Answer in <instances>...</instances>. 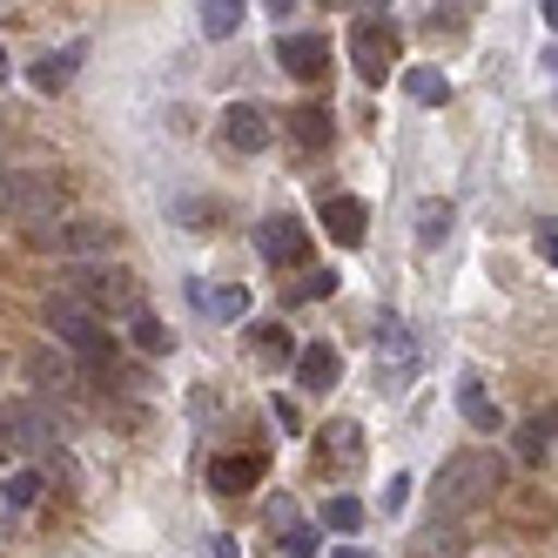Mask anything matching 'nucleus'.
I'll use <instances>...</instances> for the list:
<instances>
[{
	"instance_id": "f257e3e1",
	"label": "nucleus",
	"mask_w": 558,
	"mask_h": 558,
	"mask_svg": "<svg viewBox=\"0 0 558 558\" xmlns=\"http://www.w3.org/2000/svg\"><path fill=\"white\" fill-rule=\"evenodd\" d=\"M48 330H54L74 356H82L88 371H101L108 356H114V337L95 324V310H88V303H74V296H48Z\"/></svg>"
},
{
	"instance_id": "f03ea898",
	"label": "nucleus",
	"mask_w": 558,
	"mask_h": 558,
	"mask_svg": "<svg viewBox=\"0 0 558 558\" xmlns=\"http://www.w3.org/2000/svg\"><path fill=\"white\" fill-rule=\"evenodd\" d=\"M68 203V189L41 169H21V175H0V216H21V222H54Z\"/></svg>"
},
{
	"instance_id": "7ed1b4c3",
	"label": "nucleus",
	"mask_w": 558,
	"mask_h": 558,
	"mask_svg": "<svg viewBox=\"0 0 558 558\" xmlns=\"http://www.w3.org/2000/svg\"><path fill=\"white\" fill-rule=\"evenodd\" d=\"M492 485H498V464H492L485 451H471V458L445 464V477H437V511L458 518V511H471L477 498H492Z\"/></svg>"
},
{
	"instance_id": "20e7f679",
	"label": "nucleus",
	"mask_w": 558,
	"mask_h": 558,
	"mask_svg": "<svg viewBox=\"0 0 558 558\" xmlns=\"http://www.w3.org/2000/svg\"><path fill=\"white\" fill-rule=\"evenodd\" d=\"M350 61H356L364 82H384V74L397 68V27L377 21V14H364V21L350 27Z\"/></svg>"
},
{
	"instance_id": "39448f33",
	"label": "nucleus",
	"mask_w": 558,
	"mask_h": 558,
	"mask_svg": "<svg viewBox=\"0 0 558 558\" xmlns=\"http://www.w3.org/2000/svg\"><path fill=\"white\" fill-rule=\"evenodd\" d=\"M34 250H54V256H101L114 250V229L108 222H61V229H34Z\"/></svg>"
},
{
	"instance_id": "423d86ee",
	"label": "nucleus",
	"mask_w": 558,
	"mask_h": 558,
	"mask_svg": "<svg viewBox=\"0 0 558 558\" xmlns=\"http://www.w3.org/2000/svg\"><path fill=\"white\" fill-rule=\"evenodd\" d=\"M222 135L243 148V155H263L269 142H276V129H269V114L256 108V101H235L229 114H222Z\"/></svg>"
},
{
	"instance_id": "0eeeda50",
	"label": "nucleus",
	"mask_w": 558,
	"mask_h": 558,
	"mask_svg": "<svg viewBox=\"0 0 558 558\" xmlns=\"http://www.w3.org/2000/svg\"><path fill=\"white\" fill-rule=\"evenodd\" d=\"M256 250H263L269 263H303V222H296V216H269L263 235H256Z\"/></svg>"
},
{
	"instance_id": "6e6552de",
	"label": "nucleus",
	"mask_w": 558,
	"mask_h": 558,
	"mask_svg": "<svg viewBox=\"0 0 558 558\" xmlns=\"http://www.w3.org/2000/svg\"><path fill=\"white\" fill-rule=\"evenodd\" d=\"M0 430H8V437H21V451H48V445H54V424H48L41 411H27V404L0 411Z\"/></svg>"
},
{
	"instance_id": "1a4fd4ad",
	"label": "nucleus",
	"mask_w": 558,
	"mask_h": 558,
	"mask_svg": "<svg viewBox=\"0 0 558 558\" xmlns=\"http://www.w3.org/2000/svg\"><path fill=\"white\" fill-rule=\"evenodd\" d=\"M324 222H330V235L343 250L364 243V203H356V195H324Z\"/></svg>"
},
{
	"instance_id": "9d476101",
	"label": "nucleus",
	"mask_w": 558,
	"mask_h": 558,
	"mask_svg": "<svg viewBox=\"0 0 558 558\" xmlns=\"http://www.w3.org/2000/svg\"><path fill=\"white\" fill-rule=\"evenodd\" d=\"M296 384H303V390H330V384H337V350H330V343H310V350L296 356Z\"/></svg>"
},
{
	"instance_id": "9b49d317",
	"label": "nucleus",
	"mask_w": 558,
	"mask_h": 558,
	"mask_svg": "<svg viewBox=\"0 0 558 558\" xmlns=\"http://www.w3.org/2000/svg\"><path fill=\"white\" fill-rule=\"evenodd\" d=\"M276 54H283L296 74H324V68H330V41H316V34H290Z\"/></svg>"
},
{
	"instance_id": "f8f14e48",
	"label": "nucleus",
	"mask_w": 558,
	"mask_h": 558,
	"mask_svg": "<svg viewBox=\"0 0 558 558\" xmlns=\"http://www.w3.org/2000/svg\"><path fill=\"white\" fill-rule=\"evenodd\" d=\"M74 61H82V48H61V54H41V61H34V88H41V95H61V88L74 82Z\"/></svg>"
},
{
	"instance_id": "ddd939ff",
	"label": "nucleus",
	"mask_w": 558,
	"mask_h": 558,
	"mask_svg": "<svg viewBox=\"0 0 558 558\" xmlns=\"http://www.w3.org/2000/svg\"><path fill=\"white\" fill-rule=\"evenodd\" d=\"M256 477H263V458H216L209 464V485L216 492H250Z\"/></svg>"
},
{
	"instance_id": "4468645a",
	"label": "nucleus",
	"mask_w": 558,
	"mask_h": 558,
	"mask_svg": "<svg viewBox=\"0 0 558 558\" xmlns=\"http://www.w3.org/2000/svg\"><path fill=\"white\" fill-rule=\"evenodd\" d=\"M235 27H243V8H235V0H209V8H203V34H209V41H222V34H235Z\"/></svg>"
},
{
	"instance_id": "2eb2a0df",
	"label": "nucleus",
	"mask_w": 558,
	"mask_h": 558,
	"mask_svg": "<svg viewBox=\"0 0 558 558\" xmlns=\"http://www.w3.org/2000/svg\"><path fill=\"white\" fill-rule=\"evenodd\" d=\"M290 129H296V142L324 148V142H330V114H324V108H296V114H290Z\"/></svg>"
},
{
	"instance_id": "dca6fc26",
	"label": "nucleus",
	"mask_w": 558,
	"mask_h": 558,
	"mask_svg": "<svg viewBox=\"0 0 558 558\" xmlns=\"http://www.w3.org/2000/svg\"><path fill=\"white\" fill-rule=\"evenodd\" d=\"M451 235V203H424L417 209V243H445Z\"/></svg>"
},
{
	"instance_id": "f3484780",
	"label": "nucleus",
	"mask_w": 558,
	"mask_h": 558,
	"mask_svg": "<svg viewBox=\"0 0 558 558\" xmlns=\"http://www.w3.org/2000/svg\"><path fill=\"white\" fill-rule=\"evenodd\" d=\"M551 451V417H532L525 430H518V458H525V464H538Z\"/></svg>"
},
{
	"instance_id": "a211bd4d",
	"label": "nucleus",
	"mask_w": 558,
	"mask_h": 558,
	"mask_svg": "<svg viewBox=\"0 0 558 558\" xmlns=\"http://www.w3.org/2000/svg\"><path fill=\"white\" fill-rule=\"evenodd\" d=\"M404 88H411V101H445L451 95V82H445V74H430V68H411Z\"/></svg>"
},
{
	"instance_id": "6ab92c4d",
	"label": "nucleus",
	"mask_w": 558,
	"mask_h": 558,
	"mask_svg": "<svg viewBox=\"0 0 558 558\" xmlns=\"http://www.w3.org/2000/svg\"><path fill=\"white\" fill-rule=\"evenodd\" d=\"M34 498H41V471H14V485L0 492V505H8V511H27Z\"/></svg>"
},
{
	"instance_id": "aec40b11",
	"label": "nucleus",
	"mask_w": 558,
	"mask_h": 558,
	"mask_svg": "<svg viewBox=\"0 0 558 558\" xmlns=\"http://www.w3.org/2000/svg\"><path fill=\"white\" fill-rule=\"evenodd\" d=\"M324 525L330 532H356V525H364V505H356V498H330L324 505Z\"/></svg>"
},
{
	"instance_id": "412c9836",
	"label": "nucleus",
	"mask_w": 558,
	"mask_h": 558,
	"mask_svg": "<svg viewBox=\"0 0 558 558\" xmlns=\"http://www.w3.org/2000/svg\"><path fill=\"white\" fill-rule=\"evenodd\" d=\"M458 404H464V424H471V430H492V424H498V411L485 404V397H477V384H464Z\"/></svg>"
},
{
	"instance_id": "4be33fe9",
	"label": "nucleus",
	"mask_w": 558,
	"mask_h": 558,
	"mask_svg": "<svg viewBox=\"0 0 558 558\" xmlns=\"http://www.w3.org/2000/svg\"><path fill=\"white\" fill-rule=\"evenodd\" d=\"M203 310H209V316H222V324H235V316L250 310V296H243V290H216V296H203Z\"/></svg>"
},
{
	"instance_id": "5701e85b",
	"label": "nucleus",
	"mask_w": 558,
	"mask_h": 558,
	"mask_svg": "<svg viewBox=\"0 0 558 558\" xmlns=\"http://www.w3.org/2000/svg\"><path fill=\"white\" fill-rule=\"evenodd\" d=\"M256 350H263V356H290V330L263 324V330H256Z\"/></svg>"
},
{
	"instance_id": "b1692460",
	"label": "nucleus",
	"mask_w": 558,
	"mask_h": 558,
	"mask_svg": "<svg viewBox=\"0 0 558 558\" xmlns=\"http://www.w3.org/2000/svg\"><path fill=\"white\" fill-rule=\"evenodd\" d=\"M135 343H142V350H169V337H162V324H155V316H135Z\"/></svg>"
},
{
	"instance_id": "393cba45",
	"label": "nucleus",
	"mask_w": 558,
	"mask_h": 558,
	"mask_svg": "<svg viewBox=\"0 0 558 558\" xmlns=\"http://www.w3.org/2000/svg\"><path fill=\"white\" fill-rule=\"evenodd\" d=\"M290 558H316V532H290Z\"/></svg>"
},
{
	"instance_id": "a878e982",
	"label": "nucleus",
	"mask_w": 558,
	"mask_h": 558,
	"mask_svg": "<svg viewBox=\"0 0 558 558\" xmlns=\"http://www.w3.org/2000/svg\"><path fill=\"white\" fill-rule=\"evenodd\" d=\"M203 551H209V558H235V538H209Z\"/></svg>"
},
{
	"instance_id": "bb28decb",
	"label": "nucleus",
	"mask_w": 558,
	"mask_h": 558,
	"mask_svg": "<svg viewBox=\"0 0 558 558\" xmlns=\"http://www.w3.org/2000/svg\"><path fill=\"white\" fill-rule=\"evenodd\" d=\"M337 558H371V551H356V545H343V551H337Z\"/></svg>"
},
{
	"instance_id": "cd10ccee",
	"label": "nucleus",
	"mask_w": 558,
	"mask_h": 558,
	"mask_svg": "<svg viewBox=\"0 0 558 558\" xmlns=\"http://www.w3.org/2000/svg\"><path fill=\"white\" fill-rule=\"evenodd\" d=\"M0 82H8V54H0Z\"/></svg>"
}]
</instances>
